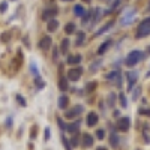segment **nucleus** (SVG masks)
I'll list each match as a JSON object with an SVG mask.
<instances>
[{
	"label": "nucleus",
	"mask_w": 150,
	"mask_h": 150,
	"mask_svg": "<svg viewBox=\"0 0 150 150\" xmlns=\"http://www.w3.org/2000/svg\"><path fill=\"white\" fill-rule=\"evenodd\" d=\"M51 38H50V36H44L42 38V39L39 41V47L44 50V51H47V50H50V48H51Z\"/></svg>",
	"instance_id": "9d476101"
},
{
	"label": "nucleus",
	"mask_w": 150,
	"mask_h": 150,
	"mask_svg": "<svg viewBox=\"0 0 150 150\" xmlns=\"http://www.w3.org/2000/svg\"><path fill=\"white\" fill-rule=\"evenodd\" d=\"M83 2H86V3H90V2H92V0H83Z\"/></svg>",
	"instance_id": "ea45409f"
},
{
	"label": "nucleus",
	"mask_w": 150,
	"mask_h": 150,
	"mask_svg": "<svg viewBox=\"0 0 150 150\" xmlns=\"http://www.w3.org/2000/svg\"><path fill=\"white\" fill-rule=\"evenodd\" d=\"M57 123H59V126H60L62 131H65V129H66V125L63 123V120H62V119H57Z\"/></svg>",
	"instance_id": "f704fd0d"
},
{
	"label": "nucleus",
	"mask_w": 150,
	"mask_h": 150,
	"mask_svg": "<svg viewBox=\"0 0 150 150\" xmlns=\"http://www.w3.org/2000/svg\"><path fill=\"white\" fill-rule=\"evenodd\" d=\"M68 104H69V98H68L66 95H62V96L59 98V101H57V107H59L60 110H66V108H68Z\"/></svg>",
	"instance_id": "f8f14e48"
},
{
	"label": "nucleus",
	"mask_w": 150,
	"mask_h": 150,
	"mask_svg": "<svg viewBox=\"0 0 150 150\" xmlns=\"http://www.w3.org/2000/svg\"><path fill=\"white\" fill-rule=\"evenodd\" d=\"M81 112H84V107H83V105H77V107L68 110L66 114H65V117H66V119H77Z\"/></svg>",
	"instance_id": "20e7f679"
},
{
	"label": "nucleus",
	"mask_w": 150,
	"mask_h": 150,
	"mask_svg": "<svg viewBox=\"0 0 150 150\" xmlns=\"http://www.w3.org/2000/svg\"><path fill=\"white\" fill-rule=\"evenodd\" d=\"M134 15H135V11H134V9H131L129 15H128V12H126V14H125V17L122 18L120 24H122V26H126V24H131V23H132V20H134Z\"/></svg>",
	"instance_id": "ddd939ff"
},
{
	"label": "nucleus",
	"mask_w": 150,
	"mask_h": 150,
	"mask_svg": "<svg viewBox=\"0 0 150 150\" xmlns=\"http://www.w3.org/2000/svg\"><path fill=\"white\" fill-rule=\"evenodd\" d=\"M8 9V2H2L0 3V12H5Z\"/></svg>",
	"instance_id": "c9c22d12"
},
{
	"label": "nucleus",
	"mask_w": 150,
	"mask_h": 150,
	"mask_svg": "<svg viewBox=\"0 0 150 150\" xmlns=\"http://www.w3.org/2000/svg\"><path fill=\"white\" fill-rule=\"evenodd\" d=\"M149 6H150V0H149Z\"/></svg>",
	"instance_id": "37998d69"
},
{
	"label": "nucleus",
	"mask_w": 150,
	"mask_h": 150,
	"mask_svg": "<svg viewBox=\"0 0 150 150\" xmlns=\"http://www.w3.org/2000/svg\"><path fill=\"white\" fill-rule=\"evenodd\" d=\"M119 137L114 134V132H111V135H110V144H111V147H117L119 146Z\"/></svg>",
	"instance_id": "a211bd4d"
},
{
	"label": "nucleus",
	"mask_w": 150,
	"mask_h": 150,
	"mask_svg": "<svg viewBox=\"0 0 150 150\" xmlns=\"http://www.w3.org/2000/svg\"><path fill=\"white\" fill-rule=\"evenodd\" d=\"M62 2H72V0H62Z\"/></svg>",
	"instance_id": "a19ab883"
},
{
	"label": "nucleus",
	"mask_w": 150,
	"mask_h": 150,
	"mask_svg": "<svg viewBox=\"0 0 150 150\" xmlns=\"http://www.w3.org/2000/svg\"><path fill=\"white\" fill-rule=\"evenodd\" d=\"M138 112H140V114H144V116H150V110L149 108H140Z\"/></svg>",
	"instance_id": "473e14b6"
},
{
	"label": "nucleus",
	"mask_w": 150,
	"mask_h": 150,
	"mask_svg": "<svg viewBox=\"0 0 150 150\" xmlns=\"http://www.w3.org/2000/svg\"><path fill=\"white\" fill-rule=\"evenodd\" d=\"M62 141H63V146H65L66 150H72V149H74L72 144H71V141H68V138H66L65 135H62Z\"/></svg>",
	"instance_id": "393cba45"
},
{
	"label": "nucleus",
	"mask_w": 150,
	"mask_h": 150,
	"mask_svg": "<svg viewBox=\"0 0 150 150\" xmlns=\"http://www.w3.org/2000/svg\"><path fill=\"white\" fill-rule=\"evenodd\" d=\"M65 32H66L68 35H72V33L77 32V26H75L74 23H68L66 26H65Z\"/></svg>",
	"instance_id": "aec40b11"
},
{
	"label": "nucleus",
	"mask_w": 150,
	"mask_h": 150,
	"mask_svg": "<svg viewBox=\"0 0 150 150\" xmlns=\"http://www.w3.org/2000/svg\"><path fill=\"white\" fill-rule=\"evenodd\" d=\"M84 41H86V33H84V32H80V33L77 35V41H75V45H83Z\"/></svg>",
	"instance_id": "412c9836"
},
{
	"label": "nucleus",
	"mask_w": 150,
	"mask_h": 150,
	"mask_svg": "<svg viewBox=\"0 0 150 150\" xmlns=\"http://www.w3.org/2000/svg\"><path fill=\"white\" fill-rule=\"evenodd\" d=\"M80 125H81V122H80V120H75L74 123L66 125V129H65V131H68L69 134H77V132H78V129H80Z\"/></svg>",
	"instance_id": "1a4fd4ad"
},
{
	"label": "nucleus",
	"mask_w": 150,
	"mask_h": 150,
	"mask_svg": "<svg viewBox=\"0 0 150 150\" xmlns=\"http://www.w3.org/2000/svg\"><path fill=\"white\" fill-rule=\"evenodd\" d=\"M98 122H99V116L96 112H89L87 114V119H86L87 126H95V125H98Z\"/></svg>",
	"instance_id": "6e6552de"
},
{
	"label": "nucleus",
	"mask_w": 150,
	"mask_h": 150,
	"mask_svg": "<svg viewBox=\"0 0 150 150\" xmlns=\"http://www.w3.org/2000/svg\"><path fill=\"white\" fill-rule=\"evenodd\" d=\"M98 150H107L105 147H98Z\"/></svg>",
	"instance_id": "58836bf2"
},
{
	"label": "nucleus",
	"mask_w": 150,
	"mask_h": 150,
	"mask_svg": "<svg viewBox=\"0 0 150 150\" xmlns=\"http://www.w3.org/2000/svg\"><path fill=\"white\" fill-rule=\"evenodd\" d=\"M57 15V8H48L44 11V14H42V20L44 21H50L51 18H56Z\"/></svg>",
	"instance_id": "0eeeda50"
},
{
	"label": "nucleus",
	"mask_w": 150,
	"mask_h": 150,
	"mask_svg": "<svg viewBox=\"0 0 150 150\" xmlns=\"http://www.w3.org/2000/svg\"><path fill=\"white\" fill-rule=\"evenodd\" d=\"M81 60H83V56H81V54H74V56H69V57L66 59L68 65H80Z\"/></svg>",
	"instance_id": "4468645a"
},
{
	"label": "nucleus",
	"mask_w": 150,
	"mask_h": 150,
	"mask_svg": "<svg viewBox=\"0 0 150 150\" xmlns=\"http://www.w3.org/2000/svg\"><path fill=\"white\" fill-rule=\"evenodd\" d=\"M111 44H112V42H111L110 39H108V41H105V42H104V44H102L101 47L98 48V54H99V56H102V54H104V53L107 51V50H108V48L111 47Z\"/></svg>",
	"instance_id": "f3484780"
},
{
	"label": "nucleus",
	"mask_w": 150,
	"mask_h": 150,
	"mask_svg": "<svg viewBox=\"0 0 150 150\" xmlns=\"http://www.w3.org/2000/svg\"><path fill=\"white\" fill-rule=\"evenodd\" d=\"M30 71H32V74L35 75V77H38V75H39V72H38V69H36V65H35V63H32V65H30Z\"/></svg>",
	"instance_id": "7c9ffc66"
},
{
	"label": "nucleus",
	"mask_w": 150,
	"mask_h": 150,
	"mask_svg": "<svg viewBox=\"0 0 150 150\" xmlns=\"http://www.w3.org/2000/svg\"><path fill=\"white\" fill-rule=\"evenodd\" d=\"M93 137L90 135V134H83V141H81V144H83V147H92L93 146Z\"/></svg>",
	"instance_id": "9b49d317"
},
{
	"label": "nucleus",
	"mask_w": 150,
	"mask_h": 150,
	"mask_svg": "<svg viewBox=\"0 0 150 150\" xmlns=\"http://www.w3.org/2000/svg\"><path fill=\"white\" fill-rule=\"evenodd\" d=\"M83 72H84V69H83L81 66H77V68H71V69L68 71L66 78H68V80H71V81H78V80H80V77L83 75Z\"/></svg>",
	"instance_id": "7ed1b4c3"
},
{
	"label": "nucleus",
	"mask_w": 150,
	"mask_h": 150,
	"mask_svg": "<svg viewBox=\"0 0 150 150\" xmlns=\"http://www.w3.org/2000/svg\"><path fill=\"white\" fill-rule=\"evenodd\" d=\"M35 84H36L38 89H44V87H45V81H42V80L39 78V75L35 78Z\"/></svg>",
	"instance_id": "a878e982"
},
{
	"label": "nucleus",
	"mask_w": 150,
	"mask_h": 150,
	"mask_svg": "<svg viewBox=\"0 0 150 150\" xmlns=\"http://www.w3.org/2000/svg\"><path fill=\"white\" fill-rule=\"evenodd\" d=\"M96 137H98V140H104V137H105V131L98 129V131H96Z\"/></svg>",
	"instance_id": "c85d7f7f"
},
{
	"label": "nucleus",
	"mask_w": 150,
	"mask_h": 150,
	"mask_svg": "<svg viewBox=\"0 0 150 150\" xmlns=\"http://www.w3.org/2000/svg\"><path fill=\"white\" fill-rule=\"evenodd\" d=\"M119 101H120V105L123 108L128 107V101H126V96H125V93H119Z\"/></svg>",
	"instance_id": "b1692460"
},
{
	"label": "nucleus",
	"mask_w": 150,
	"mask_h": 150,
	"mask_svg": "<svg viewBox=\"0 0 150 150\" xmlns=\"http://www.w3.org/2000/svg\"><path fill=\"white\" fill-rule=\"evenodd\" d=\"M57 29H59V21L56 18H51L48 21V24H47V30L48 32H56Z\"/></svg>",
	"instance_id": "2eb2a0df"
},
{
	"label": "nucleus",
	"mask_w": 150,
	"mask_h": 150,
	"mask_svg": "<svg viewBox=\"0 0 150 150\" xmlns=\"http://www.w3.org/2000/svg\"><path fill=\"white\" fill-rule=\"evenodd\" d=\"M149 51H150V47H149Z\"/></svg>",
	"instance_id": "c03bdc74"
},
{
	"label": "nucleus",
	"mask_w": 150,
	"mask_h": 150,
	"mask_svg": "<svg viewBox=\"0 0 150 150\" xmlns=\"http://www.w3.org/2000/svg\"><path fill=\"white\" fill-rule=\"evenodd\" d=\"M99 65H101V60H98V62H95V63H92V65H90V71H93V72H95V71L98 69V66H99Z\"/></svg>",
	"instance_id": "2f4dec72"
},
{
	"label": "nucleus",
	"mask_w": 150,
	"mask_h": 150,
	"mask_svg": "<svg viewBox=\"0 0 150 150\" xmlns=\"http://www.w3.org/2000/svg\"><path fill=\"white\" fill-rule=\"evenodd\" d=\"M112 26H114V21H110V23H107L104 27H101L98 32H96V35L95 36H101L102 33H107V30H110V29H112Z\"/></svg>",
	"instance_id": "dca6fc26"
},
{
	"label": "nucleus",
	"mask_w": 150,
	"mask_h": 150,
	"mask_svg": "<svg viewBox=\"0 0 150 150\" xmlns=\"http://www.w3.org/2000/svg\"><path fill=\"white\" fill-rule=\"evenodd\" d=\"M140 92H141V89H140V87H137V89H135V93H134V96H132V99H134V101H137V99H138V95H140Z\"/></svg>",
	"instance_id": "72a5a7b5"
},
{
	"label": "nucleus",
	"mask_w": 150,
	"mask_h": 150,
	"mask_svg": "<svg viewBox=\"0 0 150 150\" xmlns=\"http://www.w3.org/2000/svg\"><path fill=\"white\" fill-rule=\"evenodd\" d=\"M119 74H120L119 71H112V72H110V74H107V75H105V78H107V80H112V78H116Z\"/></svg>",
	"instance_id": "bb28decb"
},
{
	"label": "nucleus",
	"mask_w": 150,
	"mask_h": 150,
	"mask_svg": "<svg viewBox=\"0 0 150 150\" xmlns=\"http://www.w3.org/2000/svg\"><path fill=\"white\" fill-rule=\"evenodd\" d=\"M50 135H51V132H50V128H45V140H50Z\"/></svg>",
	"instance_id": "e433bc0d"
},
{
	"label": "nucleus",
	"mask_w": 150,
	"mask_h": 150,
	"mask_svg": "<svg viewBox=\"0 0 150 150\" xmlns=\"http://www.w3.org/2000/svg\"><path fill=\"white\" fill-rule=\"evenodd\" d=\"M71 144H72V147H77L78 146V137H77V134H74V138L71 140Z\"/></svg>",
	"instance_id": "c756f323"
},
{
	"label": "nucleus",
	"mask_w": 150,
	"mask_h": 150,
	"mask_svg": "<svg viewBox=\"0 0 150 150\" xmlns=\"http://www.w3.org/2000/svg\"><path fill=\"white\" fill-rule=\"evenodd\" d=\"M147 77H150V71H149V72H147Z\"/></svg>",
	"instance_id": "79ce46f5"
},
{
	"label": "nucleus",
	"mask_w": 150,
	"mask_h": 150,
	"mask_svg": "<svg viewBox=\"0 0 150 150\" xmlns=\"http://www.w3.org/2000/svg\"><path fill=\"white\" fill-rule=\"evenodd\" d=\"M149 35H150V17L146 18V20H143V21L140 23L138 29H137V38H138V39H141V38H146V36H149Z\"/></svg>",
	"instance_id": "f03ea898"
},
{
	"label": "nucleus",
	"mask_w": 150,
	"mask_h": 150,
	"mask_svg": "<svg viewBox=\"0 0 150 150\" xmlns=\"http://www.w3.org/2000/svg\"><path fill=\"white\" fill-rule=\"evenodd\" d=\"M137 78H138V72H135V71H128V72H126V80H128V90H132L134 84L137 83Z\"/></svg>",
	"instance_id": "423d86ee"
},
{
	"label": "nucleus",
	"mask_w": 150,
	"mask_h": 150,
	"mask_svg": "<svg viewBox=\"0 0 150 150\" xmlns=\"http://www.w3.org/2000/svg\"><path fill=\"white\" fill-rule=\"evenodd\" d=\"M131 126V119L128 116H125V117H120L117 120V129L122 131V132H126Z\"/></svg>",
	"instance_id": "39448f33"
},
{
	"label": "nucleus",
	"mask_w": 150,
	"mask_h": 150,
	"mask_svg": "<svg viewBox=\"0 0 150 150\" xmlns=\"http://www.w3.org/2000/svg\"><path fill=\"white\" fill-rule=\"evenodd\" d=\"M17 101H18V104L21 105V107H26L27 104H26V99H24L21 95H17Z\"/></svg>",
	"instance_id": "cd10ccee"
},
{
	"label": "nucleus",
	"mask_w": 150,
	"mask_h": 150,
	"mask_svg": "<svg viewBox=\"0 0 150 150\" xmlns=\"http://www.w3.org/2000/svg\"><path fill=\"white\" fill-rule=\"evenodd\" d=\"M69 44H71V41L69 39H63L62 41V53L63 54H68V50H69Z\"/></svg>",
	"instance_id": "4be33fe9"
},
{
	"label": "nucleus",
	"mask_w": 150,
	"mask_h": 150,
	"mask_svg": "<svg viewBox=\"0 0 150 150\" xmlns=\"http://www.w3.org/2000/svg\"><path fill=\"white\" fill-rule=\"evenodd\" d=\"M53 57H54V60L59 57V51H57V48H54V50H53Z\"/></svg>",
	"instance_id": "4c0bfd02"
},
{
	"label": "nucleus",
	"mask_w": 150,
	"mask_h": 150,
	"mask_svg": "<svg viewBox=\"0 0 150 150\" xmlns=\"http://www.w3.org/2000/svg\"><path fill=\"white\" fill-rule=\"evenodd\" d=\"M59 87H60V90H68V78H60L59 81Z\"/></svg>",
	"instance_id": "5701e85b"
},
{
	"label": "nucleus",
	"mask_w": 150,
	"mask_h": 150,
	"mask_svg": "<svg viewBox=\"0 0 150 150\" xmlns=\"http://www.w3.org/2000/svg\"><path fill=\"white\" fill-rule=\"evenodd\" d=\"M146 57V54L143 51H140V50H132V51L128 53L126 59H125V63H126L128 68H132L135 66L137 63H140V62Z\"/></svg>",
	"instance_id": "f257e3e1"
},
{
	"label": "nucleus",
	"mask_w": 150,
	"mask_h": 150,
	"mask_svg": "<svg viewBox=\"0 0 150 150\" xmlns=\"http://www.w3.org/2000/svg\"><path fill=\"white\" fill-rule=\"evenodd\" d=\"M74 14L77 15V17H83L86 14V11H84V8L81 5H75L74 6Z\"/></svg>",
	"instance_id": "6ab92c4d"
}]
</instances>
